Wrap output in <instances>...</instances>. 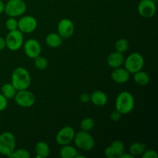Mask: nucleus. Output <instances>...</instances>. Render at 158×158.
<instances>
[{
  "label": "nucleus",
  "instance_id": "obj_1",
  "mask_svg": "<svg viewBox=\"0 0 158 158\" xmlns=\"http://www.w3.org/2000/svg\"><path fill=\"white\" fill-rule=\"evenodd\" d=\"M12 83L17 90L26 89L30 86L31 77L29 71L24 67L15 68L12 73Z\"/></svg>",
  "mask_w": 158,
  "mask_h": 158
},
{
  "label": "nucleus",
  "instance_id": "obj_2",
  "mask_svg": "<svg viewBox=\"0 0 158 158\" xmlns=\"http://www.w3.org/2000/svg\"><path fill=\"white\" fill-rule=\"evenodd\" d=\"M135 100L132 94L128 91H123L120 93L116 98L115 107L122 115L128 114L134 108Z\"/></svg>",
  "mask_w": 158,
  "mask_h": 158
},
{
  "label": "nucleus",
  "instance_id": "obj_3",
  "mask_svg": "<svg viewBox=\"0 0 158 158\" xmlns=\"http://www.w3.org/2000/svg\"><path fill=\"white\" fill-rule=\"evenodd\" d=\"M73 142L78 149L84 151H89L95 146V140L89 132L80 131L76 133Z\"/></svg>",
  "mask_w": 158,
  "mask_h": 158
},
{
  "label": "nucleus",
  "instance_id": "obj_4",
  "mask_svg": "<svg viewBox=\"0 0 158 158\" xmlns=\"http://www.w3.org/2000/svg\"><path fill=\"white\" fill-rule=\"evenodd\" d=\"M16 140L12 133L5 131L0 134V154L2 155L9 156L15 150Z\"/></svg>",
  "mask_w": 158,
  "mask_h": 158
},
{
  "label": "nucleus",
  "instance_id": "obj_5",
  "mask_svg": "<svg viewBox=\"0 0 158 158\" xmlns=\"http://www.w3.org/2000/svg\"><path fill=\"white\" fill-rule=\"evenodd\" d=\"M124 68L130 73H135L141 70L144 66V58L139 52H133L124 59Z\"/></svg>",
  "mask_w": 158,
  "mask_h": 158
},
{
  "label": "nucleus",
  "instance_id": "obj_6",
  "mask_svg": "<svg viewBox=\"0 0 158 158\" xmlns=\"http://www.w3.org/2000/svg\"><path fill=\"white\" fill-rule=\"evenodd\" d=\"M26 4L23 0H9L5 3V13L9 17L21 16L26 12Z\"/></svg>",
  "mask_w": 158,
  "mask_h": 158
},
{
  "label": "nucleus",
  "instance_id": "obj_7",
  "mask_svg": "<svg viewBox=\"0 0 158 158\" xmlns=\"http://www.w3.org/2000/svg\"><path fill=\"white\" fill-rule=\"evenodd\" d=\"M6 47L11 51H17L21 49L24 43L23 33L19 29L9 31L6 37Z\"/></svg>",
  "mask_w": 158,
  "mask_h": 158
},
{
  "label": "nucleus",
  "instance_id": "obj_8",
  "mask_svg": "<svg viewBox=\"0 0 158 158\" xmlns=\"http://www.w3.org/2000/svg\"><path fill=\"white\" fill-rule=\"evenodd\" d=\"M15 103L23 108H29L33 106L35 103V97L33 93L26 89L17 90L14 97Z\"/></svg>",
  "mask_w": 158,
  "mask_h": 158
},
{
  "label": "nucleus",
  "instance_id": "obj_9",
  "mask_svg": "<svg viewBox=\"0 0 158 158\" xmlns=\"http://www.w3.org/2000/svg\"><path fill=\"white\" fill-rule=\"evenodd\" d=\"M75 131L69 126L63 127L58 131L56 136V141L60 146L70 144L73 141Z\"/></svg>",
  "mask_w": 158,
  "mask_h": 158
},
{
  "label": "nucleus",
  "instance_id": "obj_10",
  "mask_svg": "<svg viewBox=\"0 0 158 158\" xmlns=\"http://www.w3.org/2000/svg\"><path fill=\"white\" fill-rule=\"evenodd\" d=\"M137 11L143 18H152L157 11V6L154 0H140L137 6Z\"/></svg>",
  "mask_w": 158,
  "mask_h": 158
},
{
  "label": "nucleus",
  "instance_id": "obj_11",
  "mask_svg": "<svg viewBox=\"0 0 158 158\" xmlns=\"http://www.w3.org/2000/svg\"><path fill=\"white\" fill-rule=\"evenodd\" d=\"M37 20L32 15H25L18 20V29L23 33H31L36 29Z\"/></svg>",
  "mask_w": 158,
  "mask_h": 158
},
{
  "label": "nucleus",
  "instance_id": "obj_12",
  "mask_svg": "<svg viewBox=\"0 0 158 158\" xmlns=\"http://www.w3.org/2000/svg\"><path fill=\"white\" fill-rule=\"evenodd\" d=\"M23 49L29 58L35 59L40 55L42 52V47L39 41L35 39H29L23 43Z\"/></svg>",
  "mask_w": 158,
  "mask_h": 158
},
{
  "label": "nucleus",
  "instance_id": "obj_13",
  "mask_svg": "<svg viewBox=\"0 0 158 158\" xmlns=\"http://www.w3.org/2000/svg\"><path fill=\"white\" fill-rule=\"evenodd\" d=\"M74 31H75V26L72 20L69 19H63L59 22L57 26V32L63 39L70 38L73 35Z\"/></svg>",
  "mask_w": 158,
  "mask_h": 158
},
{
  "label": "nucleus",
  "instance_id": "obj_14",
  "mask_svg": "<svg viewBox=\"0 0 158 158\" xmlns=\"http://www.w3.org/2000/svg\"><path fill=\"white\" fill-rule=\"evenodd\" d=\"M130 73L125 68L121 66L116 68L111 73V79L114 82L118 84H123L130 80Z\"/></svg>",
  "mask_w": 158,
  "mask_h": 158
},
{
  "label": "nucleus",
  "instance_id": "obj_15",
  "mask_svg": "<svg viewBox=\"0 0 158 158\" xmlns=\"http://www.w3.org/2000/svg\"><path fill=\"white\" fill-rule=\"evenodd\" d=\"M106 62H107V64L111 68L116 69V68L120 67L123 64L124 56H123V53L115 51L114 52H111L108 56L107 59H106Z\"/></svg>",
  "mask_w": 158,
  "mask_h": 158
},
{
  "label": "nucleus",
  "instance_id": "obj_16",
  "mask_svg": "<svg viewBox=\"0 0 158 158\" xmlns=\"http://www.w3.org/2000/svg\"><path fill=\"white\" fill-rule=\"evenodd\" d=\"M90 101L95 106H103L107 103L108 97L103 91L95 90L90 94Z\"/></svg>",
  "mask_w": 158,
  "mask_h": 158
},
{
  "label": "nucleus",
  "instance_id": "obj_17",
  "mask_svg": "<svg viewBox=\"0 0 158 158\" xmlns=\"http://www.w3.org/2000/svg\"><path fill=\"white\" fill-rule=\"evenodd\" d=\"M34 149H35L36 157L39 158L47 157L50 153V148H49V144L45 141H40L35 143Z\"/></svg>",
  "mask_w": 158,
  "mask_h": 158
},
{
  "label": "nucleus",
  "instance_id": "obj_18",
  "mask_svg": "<svg viewBox=\"0 0 158 158\" xmlns=\"http://www.w3.org/2000/svg\"><path fill=\"white\" fill-rule=\"evenodd\" d=\"M46 43L49 47L57 48L63 43V38L58 34V32H51L46 37Z\"/></svg>",
  "mask_w": 158,
  "mask_h": 158
},
{
  "label": "nucleus",
  "instance_id": "obj_19",
  "mask_svg": "<svg viewBox=\"0 0 158 158\" xmlns=\"http://www.w3.org/2000/svg\"><path fill=\"white\" fill-rule=\"evenodd\" d=\"M79 152L77 148L70 144L62 146L60 151V155L62 158H77Z\"/></svg>",
  "mask_w": 158,
  "mask_h": 158
},
{
  "label": "nucleus",
  "instance_id": "obj_20",
  "mask_svg": "<svg viewBox=\"0 0 158 158\" xmlns=\"http://www.w3.org/2000/svg\"><path fill=\"white\" fill-rule=\"evenodd\" d=\"M134 80L135 83L139 86H146L150 82V76L148 73L141 70L134 73Z\"/></svg>",
  "mask_w": 158,
  "mask_h": 158
},
{
  "label": "nucleus",
  "instance_id": "obj_21",
  "mask_svg": "<svg viewBox=\"0 0 158 158\" xmlns=\"http://www.w3.org/2000/svg\"><path fill=\"white\" fill-rule=\"evenodd\" d=\"M147 149V145L142 142H134L130 145L129 153L134 157L142 155L145 150Z\"/></svg>",
  "mask_w": 158,
  "mask_h": 158
},
{
  "label": "nucleus",
  "instance_id": "obj_22",
  "mask_svg": "<svg viewBox=\"0 0 158 158\" xmlns=\"http://www.w3.org/2000/svg\"><path fill=\"white\" fill-rule=\"evenodd\" d=\"M17 89L12 83H5L1 88V94L6 97V99H14L15 94H16Z\"/></svg>",
  "mask_w": 158,
  "mask_h": 158
},
{
  "label": "nucleus",
  "instance_id": "obj_23",
  "mask_svg": "<svg viewBox=\"0 0 158 158\" xmlns=\"http://www.w3.org/2000/svg\"><path fill=\"white\" fill-rule=\"evenodd\" d=\"M110 148L111 149H112V151H114L115 157L120 158V156L125 152L124 144H123V142H121L120 140H114V141L112 142V143H111Z\"/></svg>",
  "mask_w": 158,
  "mask_h": 158
},
{
  "label": "nucleus",
  "instance_id": "obj_24",
  "mask_svg": "<svg viewBox=\"0 0 158 158\" xmlns=\"http://www.w3.org/2000/svg\"><path fill=\"white\" fill-rule=\"evenodd\" d=\"M95 127V120L92 117H86L80 122V129L81 131L89 132Z\"/></svg>",
  "mask_w": 158,
  "mask_h": 158
},
{
  "label": "nucleus",
  "instance_id": "obj_25",
  "mask_svg": "<svg viewBox=\"0 0 158 158\" xmlns=\"http://www.w3.org/2000/svg\"><path fill=\"white\" fill-rule=\"evenodd\" d=\"M128 48H129V43L126 39H119L115 43V49L117 52L123 53L127 50Z\"/></svg>",
  "mask_w": 158,
  "mask_h": 158
},
{
  "label": "nucleus",
  "instance_id": "obj_26",
  "mask_svg": "<svg viewBox=\"0 0 158 158\" xmlns=\"http://www.w3.org/2000/svg\"><path fill=\"white\" fill-rule=\"evenodd\" d=\"M34 60V65H35V67L37 68L40 70H44L47 68L48 66V61L44 56H38L35 57Z\"/></svg>",
  "mask_w": 158,
  "mask_h": 158
},
{
  "label": "nucleus",
  "instance_id": "obj_27",
  "mask_svg": "<svg viewBox=\"0 0 158 158\" xmlns=\"http://www.w3.org/2000/svg\"><path fill=\"white\" fill-rule=\"evenodd\" d=\"M9 157L11 158H29L30 154L29 151H26V149H18L15 150L12 153Z\"/></svg>",
  "mask_w": 158,
  "mask_h": 158
},
{
  "label": "nucleus",
  "instance_id": "obj_28",
  "mask_svg": "<svg viewBox=\"0 0 158 158\" xmlns=\"http://www.w3.org/2000/svg\"><path fill=\"white\" fill-rule=\"evenodd\" d=\"M6 27L9 31L18 29V20L15 17H9L6 22Z\"/></svg>",
  "mask_w": 158,
  "mask_h": 158
},
{
  "label": "nucleus",
  "instance_id": "obj_29",
  "mask_svg": "<svg viewBox=\"0 0 158 158\" xmlns=\"http://www.w3.org/2000/svg\"><path fill=\"white\" fill-rule=\"evenodd\" d=\"M141 156L143 158H158V154L157 151L152 149H146Z\"/></svg>",
  "mask_w": 158,
  "mask_h": 158
},
{
  "label": "nucleus",
  "instance_id": "obj_30",
  "mask_svg": "<svg viewBox=\"0 0 158 158\" xmlns=\"http://www.w3.org/2000/svg\"><path fill=\"white\" fill-rule=\"evenodd\" d=\"M8 106V99L0 94V112L5 110Z\"/></svg>",
  "mask_w": 158,
  "mask_h": 158
},
{
  "label": "nucleus",
  "instance_id": "obj_31",
  "mask_svg": "<svg viewBox=\"0 0 158 158\" xmlns=\"http://www.w3.org/2000/svg\"><path fill=\"white\" fill-rule=\"evenodd\" d=\"M121 117H122V114H120L118 110H117L113 111L110 114V119L114 122L119 121V120L121 119Z\"/></svg>",
  "mask_w": 158,
  "mask_h": 158
},
{
  "label": "nucleus",
  "instance_id": "obj_32",
  "mask_svg": "<svg viewBox=\"0 0 158 158\" xmlns=\"http://www.w3.org/2000/svg\"><path fill=\"white\" fill-rule=\"evenodd\" d=\"M80 100L83 103H89L90 101V95L89 94H87V93H83L80 96Z\"/></svg>",
  "mask_w": 158,
  "mask_h": 158
},
{
  "label": "nucleus",
  "instance_id": "obj_33",
  "mask_svg": "<svg viewBox=\"0 0 158 158\" xmlns=\"http://www.w3.org/2000/svg\"><path fill=\"white\" fill-rule=\"evenodd\" d=\"M6 48V40L2 37L0 36V51L3 50L4 49Z\"/></svg>",
  "mask_w": 158,
  "mask_h": 158
},
{
  "label": "nucleus",
  "instance_id": "obj_34",
  "mask_svg": "<svg viewBox=\"0 0 158 158\" xmlns=\"http://www.w3.org/2000/svg\"><path fill=\"white\" fill-rule=\"evenodd\" d=\"M5 10V3L2 0H0V14L3 13Z\"/></svg>",
  "mask_w": 158,
  "mask_h": 158
},
{
  "label": "nucleus",
  "instance_id": "obj_35",
  "mask_svg": "<svg viewBox=\"0 0 158 158\" xmlns=\"http://www.w3.org/2000/svg\"><path fill=\"white\" fill-rule=\"evenodd\" d=\"M134 156H132L131 155V154H127L126 153H123V154H122L121 156H120V158H134Z\"/></svg>",
  "mask_w": 158,
  "mask_h": 158
}]
</instances>
